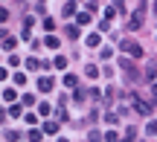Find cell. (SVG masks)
<instances>
[{
    "instance_id": "1",
    "label": "cell",
    "mask_w": 157,
    "mask_h": 142,
    "mask_svg": "<svg viewBox=\"0 0 157 142\" xmlns=\"http://www.w3.org/2000/svg\"><path fill=\"white\" fill-rule=\"evenodd\" d=\"M122 52H128V55H134V58H140V55H143L140 44H134V41H122Z\"/></svg>"
},
{
    "instance_id": "2",
    "label": "cell",
    "mask_w": 157,
    "mask_h": 142,
    "mask_svg": "<svg viewBox=\"0 0 157 142\" xmlns=\"http://www.w3.org/2000/svg\"><path fill=\"white\" fill-rule=\"evenodd\" d=\"M134 104H137V110H140V113H143V116H148V113H151V107H148V104H146V102H140V99H137V102H134Z\"/></svg>"
},
{
    "instance_id": "3",
    "label": "cell",
    "mask_w": 157,
    "mask_h": 142,
    "mask_svg": "<svg viewBox=\"0 0 157 142\" xmlns=\"http://www.w3.org/2000/svg\"><path fill=\"white\" fill-rule=\"evenodd\" d=\"M15 96H17V93L12 90V87H9V90H3V99H6V102H15Z\"/></svg>"
},
{
    "instance_id": "4",
    "label": "cell",
    "mask_w": 157,
    "mask_h": 142,
    "mask_svg": "<svg viewBox=\"0 0 157 142\" xmlns=\"http://www.w3.org/2000/svg\"><path fill=\"white\" fill-rule=\"evenodd\" d=\"M41 90H52V78H41Z\"/></svg>"
},
{
    "instance_id": "5",
    "label": "cell",
    "mask_w": 157,
    "mask_h": 142,
    "mask_svg": "<svg viewBox=\"0 0 157 142\" xmlns=\"http://www.w3.org/2000/svg\"><path fill=\"white\" fill-rule=\"evenodd\" d=\"M29 142H41V133L38 131H29Z\"/></svg>"
},
{
    "instance_id": "6",
    "label": "cell",
    "mask_w": 157,
    "mask_h": 142,
    "mask_svg": "<svg viewBox=\"0 0 157 142\" xmlns=\"http://www.w3.org/2000/svg\"><path fill=\"white\" fill-rule=\"evenodd\" d=\"M148 133H157V122H151V125H148Z\"/></svg>"
}]
</instances>
